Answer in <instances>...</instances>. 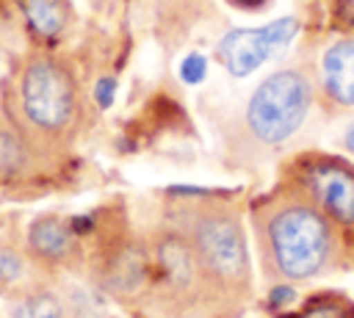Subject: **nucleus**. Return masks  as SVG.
I'll use <instances>...</instances> for the list:
<instances>
[{"label":"nucleus","mask_w":354,"mask_h":318,"mask_svg":"<svg viewBox=\"0 0 354 318\" xmlns=\"http://www.w3.org/2000/svg\"><path fill=\"white\" fill-rule=\"evenodd\" d=\"M271 249L279 271L290 279H304L315 274L329 252V230L324 218L310 207H288L274 216L271 227Z\"/></svg>","instance_id":"1"},{"label":"nucleus","mask_w":354,"mask_h":318,"mask_svg":"<svg viewBox=\"0 0 354 318\" xmlns=\"http://www.w3.org/2000/svg\"><path fill=\"white\" fill-rule=\"evenodd\" d=\"M310 86L296 72H277L257 86L249 100V127L266 144L285 141L307 116Z\"/></svg>","instance_id":"2"},{"label":"nucleus","mask_w":354,"mask_h":318,"mask_svg":"<svg viewBox=\"0 0 354 318\" xmlns=\"http://www.w3.org/2000/svg\"><path fill=\"white\" fill-rule=\"evenodd\" d=\"M22 102L33 124L44 130L64 127L75 108L69 75L53 61H33L22 80Z\"/></svg>","instance_id":"3"},{"label":"nucleus","mask_w":354,"mask_h":318,"mask_svg":"<svg viewBox=\"0 0 354 318\" xmlns=\"http://www.w3.org/2000/svg\"><path fill=\"white\" fill-rule=\"evenodd\" d=\"M293 33H296V19L290 17L254 30H230L218 41V58L235 77H243L254 72L279 47H285L293 39Z\"/></svg>","instance_id":"4"},{"label":"nucleus","mask_w":354,"mask_h":318,"mask_svg":"<svg viewBox=\"0 0 354 318\" xmlns=\"http://www.w3.org/2000/svg\"><path fill=\"white\" fill-rule=\"evenodd\" d=\"M199 260L218 277H241L246 268V246L238 224L227 216H207L194 230Z\"/></svg>","instance_id":"5"},{"label":"nucleus","mask_w":354,"mask_h":318,"mask_svg":"<svg viewBox=\"0 0 354 318\" xmlns=\"http://www.w3.org/2000/svg\"><path fill=\"white\" fill-rule=\"evenodd\" d=\"M310 185L321 205L337 221H354V174L340 163H315L310 169Z\"/></svg>","instance_id":"6"},{"label":"nucleus","mask_w":354,"mask_h":318,"mask_svg":"<svg viewBox=\"0 0 354 318\" xmlns=\"http://www.w3.org/2000/svg\"><path fill=\"white\" fill-rule=\"evenodd\" d=\"M324 77L329 94L340 105H354V41H337L324 55Z\"/></svg>","instance_id":"7"},{"label":"nucleus","mask_w":354,"mask_h":318,"mask_svg":"<svg viewBox=\"0 0 354 318\" xmlns=\"http://www.w3.org/2000/svg\"><path fill=\"white\" fill-rule=\"evenodd\" d=\"M25 17L39 36H58L66 25L64 0H22Z\"/></svg>","instance_id":"8"},{"label":"nucleus","mask_w":354,"mask_h":318,"mask_svg":"<svg viewBox=\"0 0 354 318\" xmlns=\"http://www.w3.org/2000/svg\"><path fill=\"white\" fill-rule=\"evenodd\" d=\"M30 246L44 257H61L69 249V232L55 218H39L30 227Z\"/></svg>","instance_id":"9"},{"label":"nucleus","mask_w":354,"mask_h":318,"mask_svg":"<svg viewBox=\"0 0 354 318\" xmlns=\"http://www.w3.org/2000/svg\"><path fill=\"white\" fill-rule=\"evenodd\" d=\"M160 260H163V265H166V271L177 279V282H183V279H188L191 277V271H194V260H191V252L180 243V241H169L163 249H160Z\"/></svg>","instance_id":"10"},{"label":"nucleus","mask_w":354,"mask_h":318,"mask_svg":"<svg viewBox=\"0 0 354 318\" xmlns=\"http://www.w3.org/2000/svg\"><path fill=\"white\" fill-rule=\"evenodd\" d=\"M17 318H61V307L53 296H30L17 307Z\"/></svg>","instance_id":"11"},{"label":"nucleus","mask_w":354,"mask_h":318,"mask_svg":"<svg viewBox=\"0 0 354 318\" xmlns=\"http://www.w3.org/2000/svg\"><path fill=\"white\" fill-rule=\"evenodd\" d=\"M19 166V147L14 144V138L0 135V171H11Z\"/></svg>","instance_id":"12"},{"label":"nucleus","mask_w":354,"mask_h":318,"mask_svg":"<svg viewBox=\"0 0 354 318\" xmlns=\"http://www.w3.org/2000/svg\"><path fill=\"white\" fill-rule=\"evenodd\" d=\"M19 271H22L19 257H17L11 249H3V246H0V282H11V279H17Z\"/></svg>","instance_id":"13"},{"label":"nucleus","mask_w":354,"mask_h":318,"mask_svg":"<svg viewBox=\"0 0 354 318\" xmlns=\"http://www.w3.org/2000/svg\"><path fill=\"white\" fill-rule=\"evenodd\" d=\"M180 75L185 83H199L205 77V58L202 55H188L180 66Z\"/></svg>","instance_id":"14"},{"label":"nucleus","mask_w":354,"mask_h":318,"mask_svg":"<svg viewBox=\"0 0 354 318\" xmlns=\"http://www.w3.org/2000/svg\"><path fill=\"white\" fill-rule=\"evenodd\" d=\"M113 91H116V83H113L111 77H102V80L97 83V102H100L102 108H108V105L113 102Z\"/></svg>","instance_id":"15"},{"label":"nucleus","mask_w":354,"mask_h":318,"mask_svg":"<svg viewBox=\"0 0 354 318\" xmlns=\"http://www.w3.org/2000/svg\"><path fill=\"white\" fill-rule=\"evenodd\" d=\"M288 301H293V290H290L288 285H279V288L271 290V304H274V307H282V304H288Z\"/></svg>","instance_id":"16"},{"label":"nucleus","mask_w":354,"mask_h":318,"mask_svg":"<svg viewBox=\"0 0 354 318\" xmlns=\"http://www.w3.org/2000/svg\"><path fill=\"white\" fill-rule=\"evenodd\" d=\"M337 11H340V17H343L346 22H351V25H354V0H340Z\"/></svg>","instance_id":"17"},{"label":"nucleus","mask_w":354,"mask_h":318,"mask_svg":"<svg viewBox=\"0 0 354 318\" xmlns=\"http://www.w3.org/2000/svg\"><path fill=\"white\" fill-rule=\"evenodd\" d=\"M232 3H238V6H243V8H257V6H263L266 0H232Z\"/></svg>","instance_id":"18"},{"label":"nucleus","mask_w":354,"mask_h":318,"mask_svg":"<svg viewBox=\"0 0 354 318\" xmlns=\"http://www.w3.org/2000/svg\"><path fill=\"white\" fill-rule=\"evenodd\" d=\"M346 147H348V149L354 152V124H351V127L346 130Z\"/></svg>","instance_id":"19"}]
</instances>
